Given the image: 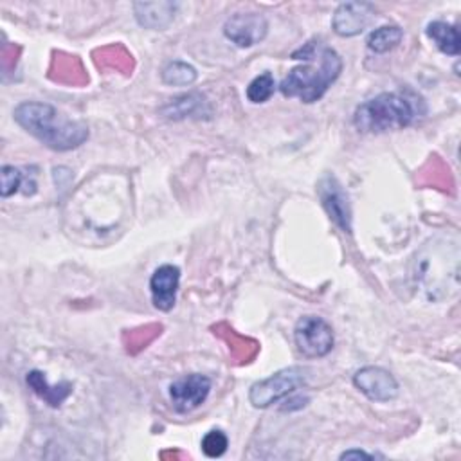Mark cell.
I'll return each mask as SVG.
<instances>
[{
  "instance_id": "obj_11",
  "label": "cell",
  "mask_w": 461,
  "mask_h": 461,
  "mask_svg": "<svg viewBox=\"0 0 461 461\" xmlns=\"http://www.w3.org/2000/svg\"><path fill=\"white\" fill-rule=\"evenodd\" d=\"M180 283V268L175 265H160L149 277L151 303L160 312H169L176 301Z\"/></svg>"
},
{
  "instance_id": "obj_1",
  "label": "cell",
  "mask_w": 461,
  "mask_h": 461,
  "mask_svg": "<svg viewBox=\"0 0 461 461\" xmlns=\"http://www.w3.org/2000/svg\"><path fill=\"white\" fill-rule=\"evenodd\" d=\"M14 121L29 135L54 151H70L88 140V126L58 112L49 103L23 101L13 112Z\"/></svg>"
},
{
  "instance_id": "obj_2",
  "label": "cell",
  "mask_w": 461,
  "mask_h": 461,
  "mask_svg": "<svg viewBox=\"0 0 461 461\" xmlns=\"http://www.w3.org/2000/svg\"><path fill=\"white\" fill-rule=\"evenodd\" d=\"M420 99H411L400 92H382L357 106L353 124L362 133H385L411 126L420 113Z\"/></svg>"
},
{
  "instance_id": "obj_19",
  "label": "cell",
  "mask_w": 461,
  "mask_h": 461,
  "mask_svg": "<svg viewBox=\"0 0 461 461\" xmlns=\"http://www.w3.org/2000/svg\"><path fill=\"white\" fill-rule=\"evenodd\" d=\"M227 447H229L227 434L223 430H220V429H211L202 438V452L207 457H220V456H223L227 452Z\"/></svg>"
},
{
  "instance_id": "obj_12",
  "label": "cell",
  "mask_w": 461,
  "mask_h": 461,
  "mask_svg": "<svg viewBox=\"0 0 461 461\" xmlns=\"http://www.w3.org/2000/svg\"><path fill=\"white\" fill-rule=\"evenodd\" d=\"M175 2H137L133 4V13L137 22L151 31H164L175 18Z\"/></svg>"
},
{
  "instance_id": "obj_5",
  "label": "cell",
  "mask_w": 461,
  "mask_h": 461,
  "mask_svg": "<svg viewBox=\"0 0 461 461\" xmlns=\"http://www.w3.org/2000/svg\"><path fill=\"white\" fill-rule=\"evenodd\" d=\"M294 340L297 351L306 358H322L333 349L335 335L331 326L317 315H304L295 322Z\"/></svg>"
},
{
  "instance_id": "obj_8",
  "label": "cell",
  "mask_w": 461,
  "mask_h": 461,
  "mask_svg": "<svg viewBox=\"0 0 461 461\" xmlns=\"http://www.w3.org/2000/svg\"><path fill=\"white\" fill-rule=\"evenodd\" d=\"M268 22L259 13H236L227 18L223 25V34L236 47L247 49L254 47L267 36Z\"/></svg>"
},
{
  "instance_id": "obj_6",
  "label": "cell",
  "mask_w": 461,
  "mask_h": 461,
  "mask_svg": "<svg viewBox=\"0 0 461 461\" xmlns=\"http://www.w3.org/2000/svg\"><path fill=\"white\" fill-rule=\"evenodd\" d=\"M317 194H319L321 205L326 211V214L330 216V220H333V223L342 232L351 234V229H353L351 205H349L348 193L344 191V187L337 180V176L324 175L317 184Z\"/></svg>"
},
{
  "instance_id": "obj_14",
  "label": "cell",
  "mask_w": 461,
  "mask_h": 461,
  "mask_svg": "<svg viewBox=\"0 0 461 461\" xmlns=\"http://www.w3.org/2000/svg\"><path fill=\"white\" fill-rule=\"evenodd\" d=\"M160 112L164 113V117L178 121L185 117H200V113H209V108H207L205 97L202 94L193 92V94L169 99V103L164 104Z\"/></svg>"
},
{
  "instance_id": "obj_10",
  "label": "cell",
  "mask_w": 461,
  "mask_h": 461,
  "mask_svg": "<svg viewBox=\"0 0 461 461\" xmlns=\"http://www.w3.org/2000/svg\"><path fill=\"white\" fill-rule=\"evenodd\" d=\"M375 18V7L367 2H344L331 18V27L339 36L349 38L360 34Z\"/></svg>"
},
{
  "instance_id": "obj_17",
  "label": "cell",
  "mask_w": 461,
  "mask_h": 461,
  "mask_svg": "<svg viewBox=\"0 0 461 461\" xmlns=\"http://www.w3.org/2000/svg\"><path fill=\"white\" fill-rule=\"evenodd\" d=\"M160 77L171 86H189L196 79V68L185 61H169L162 68Z\"/></svg>"
},
{
  "instance_id": "obj_21",
  "label": "cell",
  "mask_w": 461,
  "mask_h": 461,
  "mask_svg": "<svg viewBox=\"0 0 461 461\" xmlns=\"http://www.w3.org/2000/svg\"><path fill=\"white\" fill-rule=\"evenodd\" d=\"M375 457H376L375 454L364 452L360 448H351V450H346L340 454V459H375Z\"/></svg>"
},
{
  "instance_id": "obj_16",
  "label": "cell",
  "mask_w": 461,
  "mask_h": 461,
  "mask_svg": "<svg viewBox=\"0 0 461 461\" xmlns=\"http://www.w3.org/2000/svg\"><path fill=\"white\" fill-rule=\"evenodd\" d=\"M402 38H403V31L398 25H382L369 32L366 43L369 50L376 54H384L393 50L402 41Z\"/></svg>"
},
{
  "instance_id": "obj_13",
  "label": "cell",
  "mask_w": 461,
  "mask_h": 461,
  "mask_svg": "<svg viewBox=\"0 0 461 461\" xmlns=\"http://www.w3.org/2000/svg\"><path fill=\"white\" fill-rule=\"evenodd\" d=\"M27 385L50 407L58 409L61 407V403L72 394V384L70 382H61L58 385H50L45 373L32 369L27 373L25 376Z\"/></svg>"
},
{
  "instance_id": "obj_20",
  "label": "cell",
  "mask_w": 461,
  "mask_h": 461,
  "mask_svg": "<svg viewBox=\"0 0 461 461\" xmlns=\"http://www.w3.org/2000/svg\"><path fill=\"white\" fill-rule=\"evenodd\" d=\"M0 178H2L0 194H2L4 198L14 194V193L20 189L22 180H23L22 171H20L18 167H14V166H4L2 171H0Z\"/></svg>"
},
{
  "instance_id": "obj_4",
  "label": "cell",
  "mask_w": 461,
  "mask_h": 461,
  "mask_svg": "<svg viewBox=\"0 0 461 461\" xmlns=\"http://www.w3.org/2000/svg\"><path fill=\"white\" fill-rule=\"evenodd\" d=\"M306 384V371L299 366H290L276 371L274 375L258 380L250 385L249 400L256 409H267L285 396L295 393Z\"/></svg>"
},
{
  "instance_id": "obj_3",
  "label": "cell",
  "mask_w": 461,
  "mask_h": 461,
  "mask_svg": "<svg viewBox=\"0 0 461 461\" xmlns=\"http://www.w3.org/2000/svg\"><path fill=\"white\" fill-rule=\"evenodd\" d=\"M342 72V58L331 47L319 49V65L308 63L294 67L279 83L285 97H295L301 103H317Z\"/></svg>"
},
{
  "instance_id": "obj_7",
  "label": "cell",
  "mask_w": 461,
  "mask_h": 461,
  "mask_svg": "<svg viewBox=\"0 0 461 461\" xmlns=\"http://www.w3.org/2000/svg\"><path fill=\"white\" fill-rule=\"evenodd\" d=\"M211 393V378L200 373H191L169 384V400L176 412L187 414L198 409Z\"/></svg>"
},
{
  "instance_id": "obj_9",
  "label": "cell",
  "mask_w": 461,
  "mask_h": 461,
  "mask_svg": "<svg viewBox=\"0 0 461 461\" xmlns=\"http://www.w3.org/2000/svg\"><path fill=\"white\" fill-rule=\"evenodd\" d=\"M353 385L371 402H391L398 396L396 378L384 367L366 366L353 375Z\"/></svg>"
},
{
  "instance_id": "obj_15",
  "label": "cell",
  "mask_w": 461,
  "mask_h": 461,
  "mask_svg": "<svg viewBox=\"0 0 461 461\" xmlns=\"http://www.w3.org/2000/svg\"><path fill=\"white\" fill-rule=\"evenodd\" d=\"M425 32L443 54H448V56H457L459 54L461 40H459V32L456 29V25L436 20V22H430L427 25Z\"/></svg>"
},
{
  "instance_id": "obj_18",
  "label": "cell",
  "mask_w": 461,
  "mask_h": 461,
  "mask_svg": "<svg viewBox=\"0 0 461 461\" xmlns=\"http://www.w3.org/2000/svg\"><path fill=\"white\" fill-rule=\"evenodd\" d=\"M274 90H276V81H274V76L270 72H263L259 76H256L249 85H247V99L254 104H259V103H267L272 95H274Z\"/></svg>"
}]
</instances>
